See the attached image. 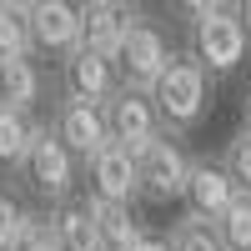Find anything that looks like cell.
<instances>
[{
  "label": "cell",
  "mask_w": 251,
  "mask_h": 251,
  "mask_svg": "<svg viewBox=\"0 0 251 251\" xmlns=\"http://www.w3.org/2000/svg\"><path fill=\"white\" fill-rule=\"evenodd\" d=\"M186 15V50L211 75H231L246 50H251V35L241 25V5H221V0H191V5H181Z\"/></svg>",
  "instance_id": "cell-1"
},
{
  "label": "cell",
  "mask_w": 251,
  "mask_h": 251,
  "mask_svg": "<svg viewBox=\"0 0 251 251\" xmlns=\"http://www.w3.org/2000/svg\"><path fill=\"white\" fill-rule=\"evenodd\" d=\"M211 71L201 66V60L186 50V46H176V55H171V66H166V75L156 80V111H161V121H166V131L171 136H186V131H196V126L206 121V111H211Z\"/></svg>",
  "instance_id": "cell-2"
},
{
  "label": "cell",
  "mask_w": 251,
  "mask_h": 251,
  "mask_svg": "<svg viewBox=\"0 0 251 251\" xmlns=\"http://www.w3.org/2000/svg\"><path fill=\"white\" fill-rule=\"evenodd\" d=\"M106 131H111V146H121V151H131L136 161L151 151V146L161 141V136H171L166 131V121H161V111H156V96L151 91H136V86H121L106 106Z\"/></svg>",
  "instance_id": "cell-3"
},
{
  "label": "cell",
  "mask_w": 251,
  "mask_h": 251,
  "mask_svg": "<svg viewBox=\"0 0 251 251\" xmlns=\"http://www.w3.org/2000/svg\"><path fill=\"white\" fill-rule=\"evenodd\" d=\"M75 161H80V156H75L71 146L50 131V121H40L35 146H30L25 166H20V176H25V181H30V191H35L40 201H50V211H55V206H66V201H71L75 181H80Z\"/></svg>",
  "instance_id": "cell-4"
},
{
  "label": "cell",
  "mask_w": 251,
  "mask_h": 251,
  "mask_svg": "<svg viewBox=\"0 0 251 251\" xmlns=\"http://www.w3.org/2000/svg\"><path fill=\"white\" fill-rule=\"evenodd\" d=\"M126 86L121 80V66L111 55H96L86 46H75L66 60L55 66V91L60 100H80V106H106V100Z\"/></svg>",
  "instance_id": "cell-5"
},
{
  "label": "cell",
  "mask_w": 251,
  "mask_h": 251,
  "mask_svg": "<svg viewBox=\"0 0 251 251\" xmlns=\"http://www.w3.org/2000/svg\"><path fill=\"white\" fill-rule=\"evenodd\" d=\"M171 55H176V46L166 40V30L156 25V20H141V15H136L131 30H126V40H121L116 66H121V80H126V86H136V91H156V80L166 75Z\"/></svg>",
  "instance_id": "cell-6"
},
{
  "label": "cell",
  "mask_w": 251,
  "mask_h": 251,
  "mask_svg": "<svg viewBox=\"0 0 251 251\" xmlns=\"http://www.w3.org/2000/svg\"><path fill=\"white\" fill-rule=\"evenodd\" d=\"M236 201H241V186L231 181L226 161H216V156H196L191 181H186V216H196V221H211V226H216Z\"/></svg>",
  "instance_id": "cell-7"
},
{
  "label": "cell",
  "mask_w": 251,
  "mask_h": 251,
  "mask_svg": "<svg viewBox=\"0 0 251 251\" xmlns=\"http://www.w3.org/2000/svg\"><path fill=\"white\" fill-rule=\"evenodd\" d=\"M191 166H196V161L181 151L176 136H161L151 151L141 156V196H146V201H186Z\"/></svg>",
  "instance_id": "cell-8"
},
{
  "label": "cell",
  "mask_w": 251,
  "mask_h": 251,
  "mask_svg": "<svg viewBox=\"0 0 251 251\" xmlns=\"http://www.w3.org/2000/svg\"><path fill=\"white\" fill-rule=\"evenodd\" d=\"M30 35H35V50L66 60L86 40L80 5H71V0H30Z\"/></svg>",
  "instance_id": "cell-9"
},
{
  "label": "cell",
  "mask_w": 251,
  "mask_h": 251,
  "mask_svg": "<svg viewBox=\"0 0 251 251\" xmlns=\"http://www.w3.org/2000/svg\"><path fill=\"white\" fill-rule=\"evenodd\" d=\"M86 181H91V196L100 201H116V206H136L141 196V161L121 146H106L100 156L86 161Z\"/></svg>",
  "instance_id": "cell-10"
},
{
  "label": "cell",
  "mask_w": 251,
  "mask_h": 251,
  "mask_svg": "<svg viewBox=\"0 0 251 251\" xmlns=\"http://www.w3.org/2000/svg\"><path fill=\"white\" fill-rule=\"evenodd\" d=\"M50 131L66 141L80 161H91V156H100V151L111 146L106 111H100V106H80V100H55V111H50Z\"/></svg>",
  "instance_id": "cell-11"
},
{
  "label": "cell",
  "mask_w": 251,
  "mask_h": 251,
  "mask_svg": "<svg viewBox=\"0 0 251 251\" xmlns=\"http://www.w3.org/2000/svg\"><path fill=\"white\" fill-rule=\"evenodd\" d=\"M80 20H86V40H80V46L116 60L121 40H126V30H131V20H136V10L116 5V0H86V5H80Z\"/></svg>",
  "instance_id": "cell-12"
},
{
  "label": "cell",
  "mask_w": 251,
  "mask_h": 251,
  "mask_svg": "<svg viewBox=\"0 0 251 251\" xmlns=\"http://www.w3.org/2000/svg\"><path fill=\"white\" fill-rule=\"evenodd\" d=\"M91 201V216L100 226V241H106V251H136L146 236V221L136 216V206H116V201H100V196H86Z\"/></svg>",
  "instance_id": "cell-13"
},
{
  "label": "cell",
  "mask_w": 251,
  "mask_h": 251,
  "mask_svg": "<svg viewBox=\"0 0 251 251\" xmlns=\"http://www.w3.org/2000/svg\"><path fill=\"white\" fill-rule=\"evenodd\" d=\"M40 100H46V71L35 66V60H0V106L10 111H35Z\"/></svg>",
  "instance_id": "cell-14"
},
{
  "label": "cell",
  "mask_w": 251,
  "mask_h": 251,
  "mask_svg": "<svg viewBox=\"0 0 251 251\" xmlns=\"http://www.w3.org/2000/svg\"><path fill=\"white\" fill-rule=\"evenodd\" d=\"M55 216H60V241H66V251H106L100 226L91 216V201H66V206H55Z\"/></svg>",
  "instance_id": "cell-15"
},
{
  "label": "cell",
  "mask_w": 251,
  "mask_h": 251,
  "mask_svg": "<svg viewBox=\"0 0 251 251\" xmlns=\"http://www.w3.org/2000/svg\"><path fill=\"white\" fill-rule=\"evenodd\" d=\"M35 55V35H30V5L0 0V60H25Z\"/></svg>",
  "instance_id": "cell-16"
},
{
  "label": "cell",
  "mask_w": 251,
  "mask_h": 251,
  "mask_svg": "<svg viewBox=\"0 0 251 251\" xmlns=\"http://www.w3.org/2000/svg\"><path fill=\"white\" fill-rule=\"evenodd\" d=\"M35 131H40L35 116L0 106V161H5V166H25L30 146H35Z\"/></svg>",
  "instance_id": "cell-17"
},
{
  "label": "cell",
  "mask_w": 251,
  "mask_h": 251,
  "mask_svg": "<svg viewBox=\"0 0 251 251\" xmlns=\"http://www.w3.org/2000/svg\"><path fill=\"white\" fill-rule=\"evenodd\" d=\"M166 241H171V251H226L221 231H216L211 221H196V216H181V221H171Z\"/></svg>",
  "instance_id": "cell-18"
},
{
  "label": "cell",
  "mask_w": 251,
  "mask_h": 251,
  "mask_svg": "<svg viewBox=\"0 0 251 251\" xmlns=\"http://www.w3.org/2000/svg\"><path fill=\"white\" fill-rule=\"evenodd\" d=\"M20 251H66V241H60V216L55 211H25Z\"/></svg>",
  "instance_id": "cell-19"
},
{
  "label": "cell",
  "mask_w": 251,
  "mask_h": 251,
  "mask_svg": "<svg viewBox=\"0 0 251 251\" xmlns=\"http://www.w3.org/2000/svg\"><path fill=\"white\" fill-rule=\"evenodd\" d=\"M216 231H221L226 251H251V196H241L231 211L216 221Z\"/></svg>",
  "instance_id": "cell-20"
},
{
  "label": "cell",
  "mask_w": 251,
  "mask_h": 251,
  "mask_svg": "<svg viewBox=\"0 0 251 251\" xmlns=\"http://www.w3.org/2000/svg\"><path fill=\"white\" fill-rule=\"evenodd\" d=\"M221 161H226V171H231V181L241 186V196H251V131H236L226 141Z\"/></svg>",
  "instance_id": "cell-21"
},
{
  "label": "cell",
  "mask_w": 251,
  "mask_h": 251,
  "mask_svg": "<svg viewBox=\"0 0 251 251\" xmlns=\"http://www.w3.org/2000/svg\"><path fill=\"white\" fill-rule=\"evenodd\" d=\"M20 231H25V206L0 186V251H20Z\"/></svg>",
  "instance_id": "cell-22"
},
{
  "label": "cell",
  "mask_w": 251,
  "mask_h": 251,
  "mask_svg": "<svg viewBox=\"0 0 251 251\" xmlns=\"http://www.w3.org/2000/svg\"><path fill=\"white\" fill-rule=\"evenodd\" d=\"M136 251H171V241H166V236H146Z\"/></svg>",
  "instance_id": "cell-23"
},
{
  "label": "cell",
  "mask_w": 251,
  "mask_h": 251,
  "mask_svg": "<svg viewBox=\"0 0 251 251\" xmlns=\"http://www.w3.org/2000/svg\"><path fill=\"white\" fill-rule=\"evenodd\" d=\"M241 131H251V86H246V96H241Z\"/></svg>",
  "instance_id": "cell-24"
},
{
  "label": "cell",
  "mask_w": 251,
  "mask_h": 251,
  "mask_svg": "<svg viewBox=\"0 0 251 251\" xmlns=\"http://www.w3.org/2000/svg\"><path fill=\"white\" fill-rule=\"evenodd\" d=\"M241 25H246V35H251V0H241Z\"/></svg>",
  "instance_id": "cell-25"
}]
</instances>
